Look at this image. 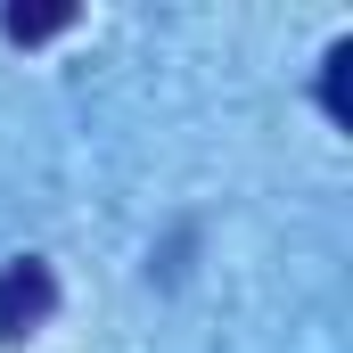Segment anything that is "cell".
I'll return each instance as SVG.
<instances>
[{
    "mask_svg": "<svg viewBox=\"0 0 353 353\" xmlns=\"http://www.w3.org/2000/svg\"><path fill=\"white\" fill-rule=\"evenodd\" d=\"M74 25V8L58 0V8H0V33L8 41H50V33H66Z\"/></svg>",
    "mask_w": 353,
    "mask_h": 353,
    "instance_id": "2",
    "label": "cell"
},
{
    "mask_svg": "<svg viewBox=\"0 0 353 353\" xmlns=\"http://www.w3.org/2000/svg\"><path fill=\"white\" fill-rule=\"evenodd\" d=\"M50 312H58V271L41 255H8L0 263V345H25Z\"/></svg>",
    "mask_w": 353,
    "mask_h": 353,
    "instance_id": "1",
    "label": "cell"
},
{
    "mask_svg": "<svg viewBox=\"0 0 353 353\" xmlns=\"http://www.w3.org/2000/svg\"><path fill=\"white\" fill-rule=\"evenodd\" d=\"M345 66H353V41H329V58H321V107H329V123H353Z\"/></svg>",
    "mask_w": 353,
    "mask_h": 353,
    "instance_id": "3",
    "label": "cell"
}]
</instances>
